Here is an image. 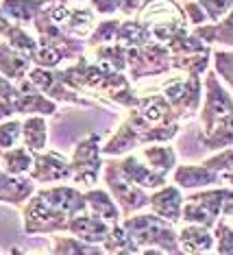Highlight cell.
<instances>
[{
	"mask_svg": "<svg viewBox=\"0 0 233 255\" xmlns=\"http://www.w3.org/2000/svg\"><path fill=\"white\" fill-rule=\"evenodd\" d=\"M148 205L153 207L157 216L170 220V223H179L183 207V194L174 185H161L153 196H148Z\"/></svg>",
	"mask_w": 233,
	"mask_h": 255,
	"instance_id": "cell-17",
	"label": "cell"
},
{
	"mask_svg": "<svg viewBox=\"0 0 233 255\" xmlns=\"http://www.w3.org/2000/svg\"><path fill=\"white\" fill-rule=\"evenodd\" d=\"M103 159H101V135H87L83 137L72 153L70 161V170L72 179L83 188H92L98 181V172H101Z\"/></svg>",
	"mask_w": 233,
	"mask_h": 255,
	"instance_id": "cell-7",
	"label": "cell"
},
{
	"mask_svg": "<svg viewBox=\"0 0 233 255\" xmlns=\"http://www.w3.org/2000/svg\"><path fill=\"white\" fill-rule=\"evenodd\" d=\"M120 22H122V20H118V18H107V20H103L101 24L94 28V33L90 35L87 44H90V46H103V44L114 42V39H116V31H118Z\"/></svg>",
	"mask_w": 233,
	"mask_h": 255,
	"instance_id": "cell-38",
	"label": "cell"
},
{
	"mask_svg": "<svg viewBox=\"0 0 233 255\" xmlns=\"http://www.w3.org/2000/svg\"><path fill=\"white\" fill-rule=\"evenodd\" d=\"M120 4H122V0H92V9H94V13H101V15L118 13Z\"/></svg>",
	"mask_w": 233,
	"mask_h": 255,
	"instance_id": "cell-43",
	"label": "cell"
},
{
	"mask_svg": "<svg viewBox=\"0 0 233 255\" xmlns=\"http://www.w3.org/2000/svg\"><path fill=\"white\" fill-rule=\"evenodd\" d=\"M135 109H137V114L142 116L144 120H148V123H153V125H172V123H177L170 103L164 98V94H148L144 98H137Z\"/></svg>",
	"mask_w": 233,
	"mask_h": 255,
	"instance_id": "cell-19",
	"label": "cell"
},
{
	"mask_svg": "<svg viewBox=\"0 0 233 255\" xmlns=\"http://www.w3.org/2000/svg\"><path fill=\"white\" fill-rule=\"evenodd\" d=\"M22 218H24L22 231L26 236H42V234H52V231H66L70 216L55 210L39 194H35L28 196L26 207L22 210Z\"/></svg>",
	"mask_w": 233,
	"mask_h": 255,
	"instance_id": "cell-4",
	"label": "cell"
},
{
	"mask_svg": "<svg viewBox=\"0 0 233 255\" xmlns=\"http://www.w3.org/2000/svg\"><path fill=\"white\" fill-rule=\"evenodd\" d=\"M11 105H13L15 114H28V116H50L57 112L55 101L39 94L26 77L17 83V96L11 101Z\"/></svg>",
	"mask_w": 233,
	"mask_h": 255,
	"instance_id": "cell-13",
	"label": "cell"
},
{
	"mask_svg": "<svg viewBox=\"0 0 233 255\" xmlns=\"http://www.w3.org/2000/svg\"><path fill=\"white\" fill-rule=\"evenodd\" d=\"M137 22L146 26L148 31L161 24L174 28H185L188 24L183 7L174 0H144V4L137 9Z\"/></svg>",
	"mask_w": 233,
	"mask_h": 255,
	"instance_id": "cell-9",
	"label": "cell"
},
{
	"mask_svg": "<svg viewBox=\"0 0 233 255\" xmlns=\"http://www.w3.org/2000/svg\"><path fill=\"white\" fill-rule=\"evenodd\" d=\"M201 79L199 74H188V79H174L168 81L161 90V94L172 107L174 118L183 120L196 114V109L201 107Z\"/></svg>",
	"mask_w": 233,
	"mask_h": 255,
	"instance_id": "cell-6",
	"label": "cell"
},
{
	"mask_svg": "<svg viewBox=\"0 0 233 255\" xmlns=\"http://www.w3.org/2000/svg\"><path fill=\"white\" fill-rule=\"evenodd\" d=\"M126 48H122L120 44L116 46H109V44H103V46H96V59L94 63L101 70H107V72H122L126 68Z\"/></svg>",
	"mask_w": 233,
	"mask_h": 255,
	"instance_id": "cell-33",
	"label": "cell"
},
{
	"mask_svg": "<svg viewBox=\"0 0 233 255\" xmlns=\"http://www.w3.org/2000/svg\"><path fill=\"white\" fill-rule=\"evenodd\" d=\"M20 135H22L24 148H28L31 153L44 150L46 140H48V125H46V120L42 116H28L24 123H22Z\"/></svg>",
	"mask_w": 233,
	"mask_h": 255,
	"instance_id": "cell-24",
	"label": "cell"
},
{
	"mask_svg": "<svg viewBox=\"0 0 233 255\" xmlns=\"http://www.w3.org/2000/svg\"><path fill=\"white\" fill-rule=\"evenodd\" d=\"M85 203L92 210V214L98 218H103L105 223H109V225L118 223V218H120L118 205H116L114 199L105 192V190H96V188L92 190L90 188V192H85Z\"/></svg>",
	"mask_w": 233,
	"mask_h": 255,
	"instance_id": "cell-25",
	"label": "cell"
},
{
	"mask_svg": "<svg viewBox=\"0 0 233 255\" xmlns=\"http://www.w3.org/2000/svg\"><path fill=\"white\" fill-rule=\"evenodd\" d=\"M112 164L124 181L137 185V188L153 190V188L166 185V175H159V172L150 170V168L146 164H142L135 155H129V157H122V159H112Z\"/></svg>",
	"mask_w": 233,
	"mask_h": 255,
	"instance_id": "cell-12",
	"label": "cell"
},
{
	"mask_svg": "<svg viewBox=\"0 0 233 255\" xmlns=\"http://www.w3.org/2000/svg\"><path fill=\"white\" fill-rule=\"evenodd\" d=\"M74 2H85V0H74Z\"/></svg>",
	"mask_w": 233,
	"mask_h": 255,
	"instance_id": "cell-47",
	"label": "cell"
},
{
	"mask_svg": "<svg viewBox=\"0 0 233 255\" xmlns=\"http://www.w3.org/2000/svg\"><path fill=\"white\" fill-rule=\"evenodd\" d=\"M196 4L205 11L207 20L218 22L220 18H225V15L231 11L233 0H196Z\"/></svg>",
	"mask_w": 233,
	"mask_h": 255,
	"instance_id": "cell-39",
	"label": "cell"
},
{
	"mask_svg": "<svg viewBox=\"0 0 233 255\" xmlns=\"http://www.w3.org/2000/svg\"><path fill=\"white\" fill-rule=\"evenodd\" d=\"M109 223H105L103 218L98 216H87V214H77V216H70L68 218V231L72 236H77L79 240L83 242H92V245H96V242H103L105 238L109 234Z\"/></svg>",
	"mask_w": 233,
	"mask_h": 255,
	"instance_id": "cell-16",
	"label": "cell"
},
{
	"mask_svg": "<svg viewBox=\"0 0 233 255\" xmlns=\"http://www.w3.org/2000/svg\"><path fill=\"white\" fill-rule=\"evenodd\" d=\"M31 63L33 61L26 55H22L20 50H15L13 46H9L7 42L0 44V74L13 85H17L28 74Z\"/></svg>",
	"mask_w": 233,
	"mask_h": 255,
	"instance_id": "cell-18",
	"label": "cell"
},
{
	"mask_svg": "<svg viewBox=\"0 0 233 255\" xmlns=\"http://www.w3.org/2000/svg\"><path fill=\"white\" fill-rule=\"evenodd\" d=\"M137 133H135V129L126 123H122L120 125V129L116 131V135L109 140L105 146L101 148L105 155H109V157H116V155H124V153H129V150H133L137 146Z\"/></svg>",
	"mask_w": 233,
	"mask_h": 255,
	"instance_id": "cell-30",
	"label": "cell"
},
{
	"mask_svg": "<svg viewBox=\"0 0 233 255\" xmlns=\"http://www.w3.org/2000/svg\"><path fill=\"white\" fill-rule=\"evenodd\" d=\"M103 251L105 253H116V255H133V253H139V247L133 242V238L129 236V231H126L122 225L116 223L112 229H109L107 238L103 240Z\"/></svg>",
	"mask_w": 233,
	"mask_h": 255,
	"instance_id": "cell-29",
	"label": "cell"
},
{
	"mask_svg": "<svg viewBox=\"0 0 233 255\" xmlns=\"http://www.w3.org/2000/svg\"><path fill=\"white\" fill-rule=\"evenodd\" d=\"M129 236L133 238L137 247H155L166 253H179V238L174 223L157 216V214H142V216H131L122 225Z\"/></svg>",
	"mask_w": 233,
	"mask_h": 255,
	"instance_id": "cell-1",
	"label": "cell"
},
{
	"mask_svg": "<svg viewBox=\"0 0 233 255\" xmlns=\"http://www.w3.org/2000/svg\"><path fill=\"white\" fill-rule=\"evenodd\" d=\"M183 13H185V20H190V24H194V26H201V24H205L207 22L205 11H203L196 2H185Z\"/></svg>",
	"mask_w": 233,
	"mask_h": 255,
	"instance_id": "cell-42",
	"label": "cell"
},
{
	"mask_svg": "<svg viewBox=\"0 0 233 255\" xmlns=\"http://www.w3.org/2000/svg\"><path fill=\"white\" fill-rule=\"evenodd\" d=\"M229 196H233V194H231V190H227V188L192 194L185 199V207H181V218L179 220L212 229L214 223H216L220 216L225 199H229Z\"/></svg>",
	"mask_w": 233,
	"mask_h": 255,
	"instance_id": "cell-5",
	"label": "cell"
},
{
	"mask_svg": "<svg viewBox=\"0 0 233 255\" xmlns=\"http://www.w3.org/2000/svg\"><path fill=\"white\" fill-rule=\"evenodd\" d=\"M126 68L131 81H142L155 74L170 72V50L164 44L150 42L139 48H126Z\"/></svg>",
	"mask_w": 233,
	"mask_h": 255,
	"instance_id": "cell-3",
	"label": "cell"
},
{
	"mask_svg": "<svg viewBox=\"0 0 233 255\" xmlns=\"http://www.w3.org/2000/svg\"><path fill=\"white\" fill-rule=\"evenodd\" d=\"M31 179L35 183H55V181H66L72 177L70 170V161L61 153H35L33 155V166H31Z\"/></svg>",
	"mask_w": 233,
	"mask_h": 255,
	"instance_id": "cell-11",
	"label": "cell"
},
{
	"mask_svg": "<svg viewBox=\"0 0 233 255\" xmlns=\"http://www.w3.org/2000/svg\"><path fill=\"white\" fill-rule=\"evenodd\" d=\"M35 194V181L31 177L9 175L0 170V203L22 207V203L28 201V196Z\"/></svg>",
	"mask_w": 233,
	"mask_h": 255,
	"instance_id": "cell-15",
	"label": "cell"
},
{
	"mask_svg": "<svg viewBox=\"0 0 233 255\" xmlns=\"http://www.w3.org/2000/svg\"><path fill=\"white\" fill-rule=\"evenodd\" d=\"M177 238H179V249L183 253H205L214 249L212 229L201 227V225L188 223V227H183L179 231Z\"/></svg>",
	"mask_w": 233,
	"mask_h": 255,
	"instance_id": "cell-21",
	"label": "cell"
},
{
	"mask_svg": "<svg viewBox=\"0 0 233 255\" xmlns=\"http://www.w3.org/2000/svg\"><path fill=\"white\" fill-rule=\"evenodd\" d=\"M0 35H4V42L20 50L22 55H26L28 59H33V55L37 53V42L20 24H13L9 18H4L2 11H0Z\"/></svg>",
	"mask_w": 233,
	"mask_h": 255,
	"instance_id": "cell-22",
	"label": "cell"
},
{
	"mask_svg": "<svg viewBox=\"0 0 233 255\" xmlns=\"http://www.w3.org/2000/svg\"><path fill=\"white\" fill-rule=\"evenodd\" d=\"M144 4V0H122L120 4V13L122 15H133L137 13V9Z\"/></svg>",
	"mask_w": 233,
	"mask_h": 255,
	"instance_id": "cell-45",
	"label": "cell"
},
{
	"mask_svg": "<svg viewBox=\"0 0 233 255\" xmlns=\"http://www.w3.org/2000/svg\"><path fill=\"white\" fill-rule=\"evenodd\" d=\"M37 194L42 196L48 205L55 207V210L63 212L66 216H77V214L87 210L85 194L79 192V190H74V188H68V185H57V188L39 190Z\"/></svg>",
	"mask_w": 233,
	"mask_h": 255,
	"instance_id": "cell-14",
	"label": "cell"
},
{
	"mask_svg": "<svg viewBox=\"0 0 233 255\" xmlns=\"http://www.w3.org/2000/svg\"><path fill=\"white\" fill-rule=\"evenodd\" d=\"M15 96H17V85H13L0 74V101H13Z\"/></svg>",
	"mask_w": 233,
	"mask_h": 255,
	"instance_id": "cell-44",
	"label": "cell"
},
{
	"mask_svg": "<svg viewBox=\"0 0 233 255\" xmlns=\"http://www.w3.org/2000/svg\"><path fill=\"white\" fill-rule=\"evenodd\" d=\"M0 164L9 175H24L33 166V155L24 146H13L7 150H0Z\"/></svg>",
	"mask_w": 233,
	"mask_h": 255,
	"instance_id": "cell-31",
	"label": "cell"
},
{
	"mask_svg": "<svg viewBox=\"0 0 233 255\" xmlns=\"http://www.w3.org/2000/svg\"><path fill=\"white\" fill-rule=\"evenodd\" d=\"M48 0H0V11L4 18L17 22V24H28L35 20Z\"/></svg>",
	"mask_w": 233,
	"mask_h": 255,
	"instance_id": "cell-23",
	"label": "cell"
},
{
	"mask_svg": "<svg viewBox=\"0 0 233 255\" xmlns=\"http://www.w3.org/2000/svg\"><path fill=\"white\" fill-rule=\"evenodd\" d=\"M103 179H105V183L109 185L114 199L118 201L120 210L124 212V214H133V212L142 210L144 205H148V194L144 192V188H137V185L124 181V179L118 175V170L114 168L112 159L105 164V175H103Z\"/></svg>",
	"mask_w": 233,
	"mask_h": 255,
	"instance_id": "cell-10",
	"label": "cell"
},
{
	"mask_svg": "<svg viewBox=\"0 0 233 255\" xmlns=\"http://www.w3.org/2000/svg\"><path fill=\"white\" fill-rule=\"evenodd\" d=\"M209 53H190V55H170V68L172 70H183L188 74H201L209 66Z\"/></svg>",
	"mask_w": 233,
	"mask_h": 255,
	"instance_id": "cell-35",
	"label": "cell"
},
{
	"mask_svg": "<svg viewBox=\"0 0 233 255\" xmlns=\"http://www.w3.org/2000/svg\"><path fill=\"white\" fill-rule=\"evenodd\" d=\"M116 42L122 48H139V46H146L153 42L150 31L144 24H139L137 20H124L120 22L118 31H116Z\"/></svg>",
	"mask_w": 233,
	"mask_h": 255,
	"instance_id": "cell-26",
	"label": "cell"
},
{
	"mask_svg": "<svg viewBox=\"0 0 233 255\" xmlns=\"http://www.w3.org/2000/svg\"><path fill=\"white\" fill-rule=\"evenodd\" d=\"M231 24H233V20H231V13H227L223 20L216 22V24H201V26H194V33L192 35H196L201 39L203 44H214V42H218V44H223V46H231L233 44V35H231Z\"/></svg>",
	"mask_w": 233,
	"mask_h": 255,
	"instance_id": "cell-27",
	"label": "cell"
},
{
	"mask_svg": "<svg viewBox=\"0 0 233 255\" xmlns=\"http://www.w3.org/2000/svg\"><path fill=\"white\" fill-rule=\"evenodd\" d=\"M216 227L214 229V242H216V251L220 255H229L233 251V234H231V227H229V216L220 214L218 216V223H214Z\"/></svg>",
	"mask_w": 233,
	"mask_h": 255,
	"instance_id": "cell-36",
	"label": "cell"
},
{
	"mask_svg": "<svg viewBox=\"0 0 233 255\" xmlns=\"http://www.w3.org/2000/svg\"><path fill=\"white\" fill-rule=\"evenodd\" d=\"M13 105H11V101H0V120L2 118H9V116H13Z\"/></svg>",
	"mask_w": 233,
	"mask_h": 255,
	"instance_id": "cell-46",
	"label": "cell"
},
{
	"mask_svg": "<svg viewBox=\"0 0 233 255\" xmlns=\"http://www.w3.org/2000/svg\"><path fill=\"white\" fill-rule=\"evenodd\" d=\"M144 161L150 170L159 172V175H168L174 166H177V157H174V150L170 146H144V153H142Z\"/></svg>",
	"mask_w": 233,
	"mask_h": 255,
	"instance_id": "cell-32",
	"label": "cell"
},
{
	"mask_svg": "<svg viewBox=\"0 0 233 255\" xmlns=\"http://www.w3.org/2000/svg\"><path fill=\"white\" fill-rule=\"evenodd\" d=\"M174 183L183 190L192 188H205V185H216L220 177L205 166H174Z\"/></svg>",
	"mask_w": 233,
	"mask_h": 255,
	"instance_id": "cell-20",
	"label": "cell"
},
{
	"mask_svg": "<svg viewBox=\"0 0 233 255\" xmlns=\"http://www.w3.org/2000/svg\"><path fill=\"white\" fill-rule=\"evenodd\" d=\"M20 120H9V123H0V150L13 148L20 140Z\"/></svg>",
	"mask_w": 233,
	"mask_h": 255,
	"instance_id": "cell-40",
	"label": "cell"
},
{
	"mask_svg": "<svg viewBox=\"0 0 233 255\" xmlns=\"http://www.w3.org/2000/svg\"><path fill=\"white\" fill-rule=\"evenodd\" d=\"M214 55V66H216V72L223 77V81L227 83V88H231L233 83V74H231V66H233V57L229 50H212Z\"/></svg>",
	"mask_w": 233,
	"mask_h": 255,
	"instance_id": "cell-41",
	"label": "cell"
},
{
	"mask_svg": "<svg viewBox=\"0 0 233 255\" xmlns=\"http://www.w3.org/2000/svg\"><path fill=\"white\" fill-rule=\"evenodd\" d=\"M52 253H59V255H101L105 253L103 249H98L94 247L92 242H83V240H79L77 236H72V238H55L52 240V249H50Z\"/></svg>",
	"mask_w": 233,
	"mask_h": 255,
	"instance_id": "cell-34",
	"label": "cell"
},
{
	"mask_svg": "<svg viewBox=\"0 0 233 255\" xmlns=\"http://www.w3.org/2000/svg\"><path fill=\"white\" fill-rule=\"evenodd\" d=\"M231 157H233V150L229 146V148H225L220 155L207 157L205 161H203V166L209 168L212 172H216V175L223 179L225 183H229L231 181Z\"/></svg>",
	"mask_w": 233,
	"mask_h": 255,
	"instance_id": "cell-37",
	"label": "cell"
},
{
	"mask_svg": "<svg viewBox=\"0 0 233 255\" xmlns=\"http://www.w3.org/2000/svg\"><path fill=\"white\" fill-rule=\"evenodd\" d=\"M96 22V13L92 9H70L66 20L61 22V31L72 37H83L92 33V26Z\"/></svg>",
	"mask_w": 233,
	"mask_h": 255,
	"instance_id": "cell-28",
	"label": "cell"
},
{
	"mask_svg": "<svg viewBox=\"0 0 233 255\" xmlns=\"http://www.w3.org/2000/svg\"><path fill=\"white\" fill-rule=\"evenodd\" d=\"M26 79L35 85V90H37L39 94H44L46 98H50V101L77 103V105H85V107H90L92 103H94V101H90V98H83L79 92L70 90L68 85L57 77V70H50V68L35 66L33 70H28Z\"/></svg>",
	"mask_w": 233,
	"mask_h": 255,
	"instance_id": "cell-8",
	"label": "cell"
},
{
	"mask_svg": "<svg viewBox=\"0 0 233 255\" xmlns=\"http://www.w3.org/2000/svg\"><path fill=\"white\" fill-rule=\"evenodd\" d=\"M205 107L201 114V123H203V131L201 135H209L216 129L231 125V94L220 85L218 77L214 72L207 74L205 79Z\"/></svg>",
	"mask_w": 233,
	"mask_h": 255,
	"instance_id": "cell-2",
	"label": "cell"
}]
</instances>
